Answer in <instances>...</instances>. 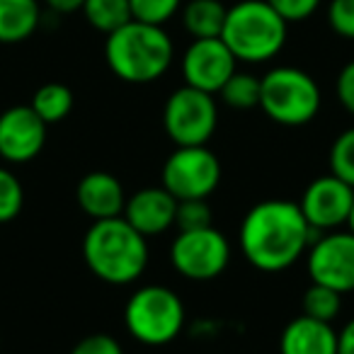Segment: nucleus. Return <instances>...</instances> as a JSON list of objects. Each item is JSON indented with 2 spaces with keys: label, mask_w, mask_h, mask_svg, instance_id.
<instances>
[{
  "label": "nucleus",
  "mask_w": 354,
  "mask_h": 354,
  "mask_svg": "<svg viewBox=\"0 0 354 354\" xmlns=\"http://www.w3.org/2000/svg\"><path fill=\"white\" fill-rule=\"evenodd\" d=\"M228 8L221 0H189L183 8V25L194 39L221 37Z\"/></svg>",
  "instance_id": "nucleus-18"
},
{
  "label": "nucleus",
  "mask_w": 354,
  "mask_h": 354,
  "mask_svg": "<svg viewBox=\"0 0 354 354\" xmlns=\"http://www.w3.org/2000/svg\"><path fill=\"white\" fill-rule=\"evenodd\" d=\"M131 20L162 27L180 12L183 0H129Z\"/></svg>",
  "instance_id": "nucleus-24"
},
{
  "label": "nucleus",
  "mask_w": 354,
  "mask_h": 354,
  "mask_svg": "<svg viewBox=\"0 0 354 354\" xmlns=\"http://www.w3.org/2000/svg\"><path fill=\"white\" fill-rule=\"evenodd\" d=\"M175 59L170 35L158 25L129 20L104 39V61L124 83L146 85L162 78Z\"/></svg>",
  "instance_id": "nucleus-3"
},
{
  "label": "nucleus",
  "mask_w": 354,
  "mask_h": 354,
  "mask_svg": "<svg viewBox=\"0 0 354 354\" xmlns=\"http://www.w3.org/2000/svg\"><path fill=\"white\" fill-rule=\"evenodd\" d=\"M286 22H304L320 8V0H267Z\"/></svg>",
  "instance_id": "nucleus-28"
},
{
  "label": "nucleus",
  "mask_w": 354,
  "mask_h": 354,
  "mask_svg": "<svg viewBox=\"0 0 354 354\" xmlns=\"http://www.w3.org/2000/svg\"><path fill=\"white\" fill-rule=\"evenodd\" d=\"M328 162H330V175L339 177L342 183L354 187V127L344 129L333 141L328 153Z\"/></svg>",
  "instance_id": "nucleus-23"
},
{
  "label": "nucleus",
  "mask_w": 354,
  "mask_h": 354,
  "mask_svg": "<svg viewBox=\"0 0 354 354\" xmlns=\"http://www.w3.org/2000/svg\"><path fill=\"white\" fill-rule=\"evenodd\" d=\"M221 183V160L207 146H177L162 162L160 185L177 199H209Z\"/></svg>",
  "instance_id": "nucleus-8"
},
{
  "label": "nucleus",
  "mask_w": 354,
  "mask_h": 354,
  "mask_svg": "<svg viewBox=\"0 0 354 354\" xmlns=\"http://www.w3.org/2000/svg\"><path fill=\"white\" fill-rule=\"evenodd\" d=\"M30 107L49 127V124L61 122V119H66L71 114V109H73V93L64 83H46L35 93Z\"/></svg>",
  "instance_id": "nucleus-19"
},
{
  "label": "nucleus",
  "mask_w": 354,
  "mask_h": 354,
  "mask_svg": "<svg viewBox=\"0 0 354 354\" xmlns=\"http://www.w3.org/2000/svg\"><path fill=\"white\" fill-rule=\"evenodd\" d=\"M236 66H238L236 56L223 44L221 37L194 39L183 56L185 85L197 88L209 95H218L223 83L238 71Z\"/></svg>",
  "instance_id": "nucleus-12"
},
{
  "label": "nucleus",
  "mask_w": 354,
  "mask_h": 354,
  "mask_svg": "<svg viewBox=\"0 0 354 354\" xmlns=\"http://www.w3.org/2000/svg\"><path fill=\"white\" fill-rule=\"evenodd\" d=\"M320 104L318 83L296 66H277L260 78V109L279 127H306L318 117Z\"/></svg>",
  "instance_id": "nucleus-5"
},
{
  "label": "nucleus",
  "mask_w": 354,
  "mask_h": 354,
  "mask_svg": "<svg viewBox=\"0 0 354 354\" xmlns=\"http://www.w3.org/2000/svg\"><path fill=\"white\" fill-rule=\"evenodd\" d=\"M328 25L337 37L354 41V0H330Z\"/></svg>",
  "instance_id": "nucleus-27"
},
{
  "label": "nucleus",
  "mask_w": 354,
  "mask_h": 354,
  "mask_svg": "<svg viewBox=\"0 0 354 354\" xmlns=\"http://www.w3.org/2000/svg\"><path fill=\"white\" fill-rule=\"evenodd\" d=\"M39 22V0H0V44H20L30 39Z\"/></svg>",
  "instance_id": "nucleus-17"
},
{
  "label": "nucleus",
  "mask_w": 354,
  "mask_h": 354,
  "mask_svg": "<svg viewBox=\"0 0 354 354\" xmlns=\"http://www.w3.org/2000/svg\"><path fill=\"white\" fill-rule=\"evenodd\" d=\"M75 202L93 221H102V218L122 216L127 192L114 175L104 170H95L80 177L78 187H75Z\"/></svg>",
  "instance_id": "nucleus-15"
},
{
  "label": "nucleus",
  "mask_w": 354,
  "mask_h": 354,
  "mask_svg": "<svg viewBox=\"0 0 354 354\" xmlns=\"http://www.w3.org/2000/svg\"><path fill=\"white\" fill-rule=\"evenodd\" d=\"M339 310H342V294L330 289V286L310 281V286L304 294V315L323 320V323H335Z\"/></svg>",
  "instance_id": "nucleus-22"
},
{
  "label": "nucleus",
  "mask_w": 354,
  "mask_h": 354,
  "mask_svg": "<svg viewBox=\"0 0 354 354\" xmlns=\"http://www.w3.org/2000/svg\"><path fill=\"white\" fill-rule=\"evenodd\" d=\"M148 257V241L124 216L93 221L83 236L85 265L104 284H133L146 272Z\"/></svg>",
  "instance_id": "nucleus-2"
},
{
  "label": "nucleus",
  "mask_w": 354,
  "mask_h": 354,
  "mask_svg": "<svg viewBox=\"0 0 354 354\" xmlns=\"http://www.w3.org/2000/svg\"><path fill=\"white\" fill-rule=\"evenodd\" d=\"M46 143V124L30 104H15L0 114V158L8 162H30Z\"/></svg>",
  "instance_id": "nucleus-13"
},
{
  "label": "nucleus",
  "mask_w": 354,
  "mask_h": 354,
  "mask_svg": "<svg viewBox=\"0 0 354 354\" xmlns=\"http://www.w3.org/2000/svg\"><path fill=\"white\" fill-rule=\"evenodd\" d=\"M306 270L313 284H323L339 294L354 291V233L328 231L308 245Z\"/></svg>",
  "instance_id": "nucleus-10"
},
{
  "label": "nucleus",
  "mask_w": 354,
  "mask_h": 354,
  "mask_svg": "<svg viewBox=\"0 0 354 354\" xmlns=\"http://www.w3.org/2000/svg\"><path fill=\"white\" fill-rule=\"evenodd\" d=\"M170 262L180 277L189 281H212L223 274L231 262V243L214 226L183 231L170 245Z\"/></svg>",
  "instance_id": "nucleus-9"
},
{
  "label": "nucleus",
  "mask_w": 354,
  "mask_h": 354,
  "mask_svg": "<svg viewBox=\"0 0 354 354\" xmlns=\"http://www.w3.org/2000/svg\"><path fill=\"white\" fill-rule=\"evenodd\" d=\"M214 226V214L207 199H185L177 202L175 209V228L183 231H199V228Z\"/></svg>",
  "instance_id": "nucleus-26"
},
{
  "label": "nucleus",
  "mask_w": 354,
  "mask_h": 354,
  "mask_svg": "<svg viewBox=\"0 0 354 354\" xmlns=\"http://www.w3.org/2000/svg\"><path fill=\"white\" fill-rule=\"evenodd\" d=\"M354 202V187L342 183L335 175H320L310 180L308 187L301 194L299 209L308 226L318 233L337 231V228L347 226L349 209Z\"/></svg>",
  "instance_id": "nucleus-11"
},
{
  "label": "nucleus",
  "mask_w": 354,
  "mask_h": 354,
  "mask_svg": "<svg viewBox=\"0 0 354 354\" xmlns=\"http://www.w3.org/2000/svg\"><path fill=\"white\" fill-rule=\"evenodd\" d=\"M347 231L354 233V202H352V209H349V216H347Z\"/></svg>",
  "instance_id": "nucleus-33"
},
{
  "label": "nucleus",
  "mask_w": 354,
  "mask_h": 354,
  "mask_svg": "<svg viewBox=\"0 0 354 354\" xmlns=\"http://www.w3.org/2000/svg\"><path fill=\"white\" fill-rule=\"evenodd\" d=\"M337 354H354V318L337 333Z\"/></svg>",
  "instance_id": "nucleus-31"
},
{
  "label": "nucleus",
  "mask_w": 354,
  "mask_h": 354,
  "mask_svg": "<svg viewBox=\"0 0 354 354\" xmlns=\"http://www.w3.org/2000/svg\"><path fill=\"white\" fill-rule=\"evenodd\" d=\"M71 354H124V349L117 337H112V335H107V333H95L80 339V342L71 349Z\"/></svg>",
  "instance_id": "nucleus-29"
},
{
  "label": "nucleus",
  "mask_w": 354,
  "mask_h": 354,
  "mask_svg": "<svg viewBox=\"0 0 354 354\" xmlns=\"http://www.w3.org/2000/svg\"><path fill=\"white\" fill-rule=\"evenodd\" d=\"M25 207V189L17 175L8 167H0V223L20 216Z\"/></svg>",
  "instance_id": "nucleus-25"
},
{
  "label": "nucleus",
  "mask_w": 354,
  "mask_h": 354,
  "mask_svg": "<svg viewBox=\"0 0 354 354\" xmlns=\"http://www.w3.org/2000/svg\"><path fill=\"white\" fill-rule=\"evenodd\" d=\"M223 104L238 112H248V109L260 107V78L245 71H236L231 78L223 83L218 90Z\"/></svg>",
  "instance_id": "nucleus-21"
},
{
  "label": "nucleus",
  "mask_w": 354,
  "mask_h": 354,
  "mask_svg": "<svg viewBox=\"0 0 354 354\" xmlns=\"http://www.w3.org/2000/svg\"><path fill=\"white\" fill-rule=\"evenodd\" d=\"M313 228L301 214L299 204L289 199L257 202L241 221L238 241L245 260L255 270L274 274L296 265L315 241ZM320 236V233H318Z\"/></svg>",
  "instance_id": "nucleus-1"
},
{
  "label": "nucleus",
  "mask_w": 354,
  "mask_h": 354,
  "mask_svg": "<svg viewBox=\"0 0 354 354\" xmlns=\"http://www.w3.org/2000/svg\"><path fill=\"white\" fill-rule=\"evenodd\" d=\"M218 124L214 95L183 85L162 104V129L175 146H207Z\"/></svg>",
  "instance_id": "nucleus-7"
},
{
  "label": "nucleus",
  "mask_w": 354,
  "mask_h": 354,
  "mask_svg": "<svg viewBox=\"0 0 354 354\" xmlns=\"http://www.w3.org/2000/svg\"><path fill=\"white\" fill-rule=\"evenodd\" d=\"M279 354H337V330L333 323L299 315L281 330Z\"/></svg>",
  "instance_id": "nucleus-16"
},
{
  "label": "nucleus",
  "mask_w": 354,
  "mask_h": 354,
  "mask_svg": "<svg viewBox=\"0 0 354 354\" xmlns=\"http://www.w3.org/2000/svg\"><path fill=\"white\" fill-rule=\"evenodd\" d=\"M80 10H83L88 25L102 35H112L114 30L131 20L129 0H85Z\"/></svg>",
  "instance_id": "nucleus-20"
},
{
  "label": "nucleus",
  "mask_w": 354,
  "mask_h": 354,
  "mask_svg": "<svg viewBox=\"0 0 354 354\" xmlns=\"http://www.w3.org/2000/svg\"><path fill=\"white\" fill-rule=\"evenodd\" d=\"M175 209L177 199L160 185V187H143L127 197L122 216L143 238H151L175 226Z\"/></svg>",
  "instance_id": "nucleus-14"
},
{
  "label": "nucleus",
  "mask_w": 354,
  "mask_h": 354,
  "mask_svg": "<svg viewBox=\"0 0 354 354\" xmlns=\"http://www.w3.org/2000/svg\"><path fill=\"white\" fill-rule=\"evenodd\" d=\"M335 93H337V100L344 112L354 117V61L339 68L337 80H335Z\"/></svg>",
  "instance_id": "nucleus-30"
},
{
  "label": "nucleus",
  "mask_w": 354,
  "mask_h": 354,
  "mask_svg": "<svg viewBox=\"0 0 354 354\" xmlns=\"http://www.w3.org/2000/svg\"><path fill=\"white\" fill-rule=\"evenodd\" d=\"M46 8L54 12H59V15H71V12L80 10L83 8L85 0H44Z\"/></svg>",
  "instance_id": "nucleus-32"
},
{
  "label": "nucleus",
  "mask_w": 354,
  "mask_h": 354,
  "mask_svg": "<svg viewBox=\"0 0 354 354\" xmlns=\"http://www.w3.org/2000/svg\"><path fill=\"white\" fill-rule=\"evenodd\" d=\"M185 304L162 284H146L129 296L124 306V325L136 342L162 347L180 337L185 328Z\"/></svg>",
  "instance_id": "nucleus-6"
},
{
  "label": "nucleus",
  "mask_w": 354,
  "mask_h": 354,
  "mask_svg": "<svg viewBox=\"0 0 354 354\" xmlns=\"http://www.w3.org/2000/svg\"><path fill=\"white\" fill-rule=\"evenodd\" d=\"M289 22L267 0H241L228 8L221 39L241 64H267L286 44Z\"/></svg>",
  "instance_id": "nucleus-4"
}]
</instances>
